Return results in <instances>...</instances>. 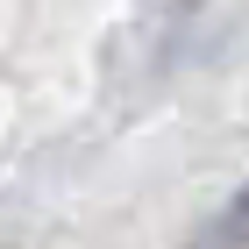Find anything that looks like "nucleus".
<instances>
[{"mask_svg": "<svg viewBox=\"0 0 249 249\" xmlns=\"http://www.w3.org/2000/svg\"><path fill=\"white\" fill-rule=\"evenodd\" d=\"M192 249H249V185L213 213L207 228H199V242H192Z\"/></svg>", "mask_w": 249, "mask_h": 249, "instance_id": "obj_1", "label": "nucleus"}]
</instances>
